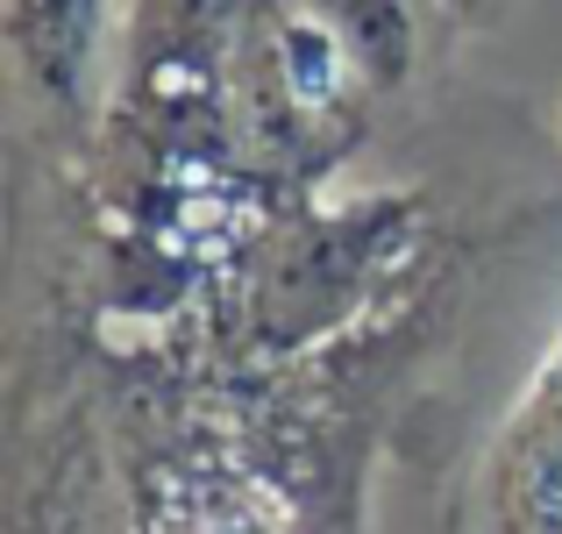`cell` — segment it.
<instances>
[{"mask_svg": "<svg viewBox=\"0 0 562 534\" xmlns=\"http://www.w3.org/2000/svg\"><path fill=\"white\" fill-rule=\"evenodd\" d=\"M143 527L150 534H285V507L257 470L221 464V456H192V464L157 478Z\"/></svg>", "mask_w": 562, "mask_h": 534, "instance_id": "cell-3", "label": "cell"}, {"mask_svg": "<svg viewBox=\"0 0 562 534\" xmlns=\"http://www.w3.org/2000/svg\"><path fill=\"white\" fill-rule=\"evenodd\" d=\"M492 534H562V335L484 456Z\"/></svg>", "mask_w": 562, "mask_h": 534, "instance_id": "cell-1", "label": "cell"}, {"mask_svg": "<svg viewBox=\"0 0 562 534\" xmlns=\"http://www.w3.org/2000/svg\"><path fill=\"white\" fill-rule=\"evenodd\" d=\"M8 51L29 93L57 122L86 129L100 108V57H108V0H8Z\"/></svg>", "mask_w": 562, "mask_h": 534, "instance_id": "cell-2", "label": "cell"}]
</instances>
